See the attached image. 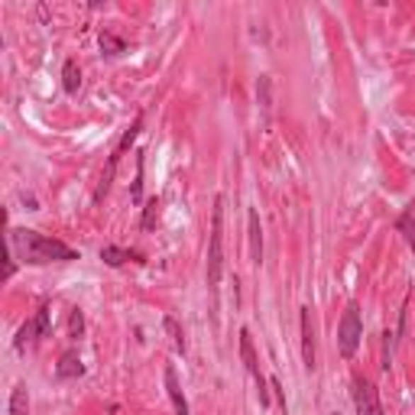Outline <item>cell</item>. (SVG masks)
I'll use <instances>...</instances> for the list:
<instances>
[{"label": "cell", "mask_w": 415, "mask_h": 415, "mask_svg": "<svg viewBox=\"0 0 415 415\" xmlns=\"http://www.w3.org/2000/svg\"><path fill=\"white\" fill-rule=\"evenodd\" d=\"M299 328H302V363L305 370L318 367V357H315V328H312V308H299Z\"/></svg>", "instance_id": "cell-8"}, {"label": "cell", "mask_w": 415, "mask_h": 415, "mask_svg": "<svg viewBox=\"0 0 415 415\" xmlns=\"http://www.w3.org/2000/svg\"><path fill=\"white\" fill-rule=\"evenodd\" d=\"M85 334V315H81V308H72V318H69V338L78 341Z\"/></svg>", "instance_id": "cell-20"}, {"label": "cell", "mask_w": 415, "mask_h": 415, "mask_svg": "<svg viewBox=\"0 0 415 415\" xmlns=\"http://www.w3.org/2000/svg\"><path fill=\"white\" fill-rule=\"evenodd\" d=\"M140 130H143V114H137L133 117V123L123 130V137H120V143H117L114 149H110V159H108V169L101 172V182H98V192H94V205H101V198L108 195V188H110V182H114V176H117V166H120V156L127 153V149L133 147V140L140 137Z\"/></svg>", "instance_id": "cell-3"}, {"label": "cell", "mask_w": 415, "mask_h": 415, "mask_svg": "<svg viewBox=\"0 0 415 415\" xmlns=\"http://www.w3.org/2000/svg\"><path fill=\"white\" fill-rule=\"evenodd\" d=\"M10 240V256L26 266H46V263H72L78 260V250H72L69 244L49 237V234H39L33 227H10L7 234Z\"/></svg>", "instance_id": "cell-1"}, {"label": "cell", "mask_w": 415, "mask_h": 415, "mask_svg": "<svg viewBox=\"0 0 415 415\" xmlns=\"http://www.w3.org/2000/svg\"><path fill=\"white\" fill-rule=\"evenodd\" d=\"M360 338H363V322H360V305L351 302L344 308V318L338 324V347H341V357L351 360L357 354V347H360Z\"/></svg>", "instance_id": "cell-4"}, {"label": "cell", "mask_w": 415, "mask_h": 415, "mask_svg": "<svg viewBox=\"0 0 415 415\" xmlns=\"http://www.w3.org/2000/svg\"><path fill=\"white\" fill-rule=\"evenodd\" d=\"M159 208H162L159 198H149L147 205H143V231H153L156 227V221H159Z\"/></svg>", "instance_id": "cell-19"}, {"label": "cell", "mask_w": 415, "mask_h": 415, "mask_svg": "<svg viewBox=\"0 0 415 415\" xmlns=\"http://www.w3.org/2000/svg\"><path fill=\"white\" fill-rule=\"evenodd\" d=\"M143 153H137V178H133V188H130V198H133V205H147L143 201Z\"/></svg>", "instance_id": "cell-18"}, {"label": "cell", "mask_w": 415, "mask_h": 415, "mask_svg": "<svg viewBox=\"0 0 415 415\" xmlns=\"http://www.w3.org/2000/svg\"><path fill=\"white\" fill-rule=\"evenodd\" d=\"M396 231H399L402 237H406L409 250H415V201H409V205L402 208L399 221H396Z\"/></svg>", "instance_id": "cell-13"}, {"label": "cell", "mask_w": 415, "mask_h": 415, "mask_svg": "<svg viewBox=\"0 0 415 415\" xmlns=\"http://www.w3.org/2000/svg\"><path fill=\"white\" fill-rule=\"evenodd\" d=\"M55 377H59V380H78V377H85V363H81L78 351H65V354L59 357Z\"/></svg>", "instance_id": "cell-10"}, {"label": "cell", "mask_w": 415, "mask_h": 415, "mask_svg": "<svg viewBox=\"0 0 415 415\" xmlns=\"http://www.w3.org/2000/svg\"><path fill=\"white\" fill-rule=\"evenodd\" d=\"M224 273V198H215V211H211V246H208V289L217 292Z\"/></svg>", "instance_id": "cell-2"}, {"label": "cell", "mask_w": 415, "mask_h": 415, "mask_svg": "<svg viewBox=\"0 0 415 415\" xmlns=\"http://www.w3.org/2000/svg\"><path fill=\"white\" fill-rule=\"evenodd\" d=\"M162 324H166V331H169L172 347H176L178 354H185V334H182V328H178V322L172 315H166V318H162Z\"/></svg>", "instance_id": "cell-17"}, {"label": "cell", "mask_w": 415, "mask_h": 415, "mask_svg": "<svg viewBox=\"0 0 415 415\" xmlns=\"http://www.w3.org/2000/svg\"><path fill=\"white\" fill-rule=\"evenodd\" d=\"M101 260L117 269V266H127V263H147V256L140 254V250H123V246L108 244V246H101Z\"/></svg>", "instance_id": "cell-9"}, {"label": "cell", "mask_w": 415, "mask_h": 415, "mask_svg": "<svg viewBox=\"0 0 415 415\" xmlns=\"http://www.w3.org/2000/svg\"><path fill=\"white\" fill-rule=\"evenodd\" d=\"M101 52L120 55V52H127V42H123L120 36H114V33H101Z\"/></svg>", "instance_id": "cell-16"}, {"label": "cell", "mask_w": 415, "mask_h": 415, "mask_svg": "<svg viewBox=\"0 0 415 415\" xmlns=\"http://www.w3.org/2000/svg\"><path fill=\"white\" fill-rule=\"evenodd\" d=\"M10 415H30V392H26V386H13V392H10Z\"/></svg>", "instance_id": "cell-15"}, {"label": "cell", "mask_w": 415, "mask_h": 415, "mask_svg": "<svg viewBox=\"0 0 415 415\" xmlns=\"http://www.w3.org/2000/svg\"><path fill=\"white\" fill-rule=\"evenodd\" d=\"M354 406L357 415H383V406H380V396L373 390L367 377H357L354 380Z\"/></svg>", "instance_id": "cell-7"}, {"label": "cell", "mask_w": 415, "mask_h": 415, "mask_svg": "<svg viewBox=\"0 0 415 415\" xmlns=\"http://www.w3.org/2000/svg\"><path fill=\"white\" fill-rule=\"evenodd\" d=\"M246 224H250V256H254V263L260 266L263 263V231H260V215H256L254 208H250V215H246Z\"/></svg>", "instance_id": "cell-12"}, {"label": "cell", "mask_w": 415, "mask_h": 415, "mask_svg": "<svg viewBox=\"0 0 415 415\" xmlns=\"http://www.w3.org/2000/svg\"><path fill=\"white\" fill-rule=\"evenodd\" d=\"M166 392H169L176 415H188V402H185V392H182V386H178V377H176V367H172V363L166 367Z\"/></svg>", "instance_id": "cell-11"}, {"label": "cell", "mask_w": 415, "mask_h": 415, "mask_svg": "<svg viewBox=\"0 0 415 415\" xmlns=\"http://www.w3.org/2000/svg\"><path fill=\"white\" fill-rule=\"evenodd\" d=\"M62 88H65V94H78V88H81V69L75 59H65V65H62Z\"/></svg>", "instance_id": "cell-14"}, {"label": "cell", "mask_w": 415, "mask_h": 415, "mask_svg": "<svg viewBox=\"0 0 415 415\" xmlns=\"http://www.w3.org/2000/svg\"><path fill=\"white\" fill-rule=\"evenodd\" d=\"M49 318H52V308L39 305L36 315H33L23 328L16 331V341H13L16 351H26V344H33V341H39V338H46V334H49Z\"/></svg>", "instance_id": "cell-5"}, {"label": "cell", "mask_w": 415, "mask_h": 415, "mask_svg": "<svg viewBox=\"0 0 415 415\" xmlns=\"http://www.w3.org/2000/svg\"><path fill=\"white\" fill-rule=\"evenodd\" d=\"M240 357H244L250 377H254L256 386H260V406L269 409V390H263V386H266V377L260 373V363H256V354H254V338H250V331L246 328H240Z\"/></svg>", "instance_id": "cell-6"}]
</instances>
